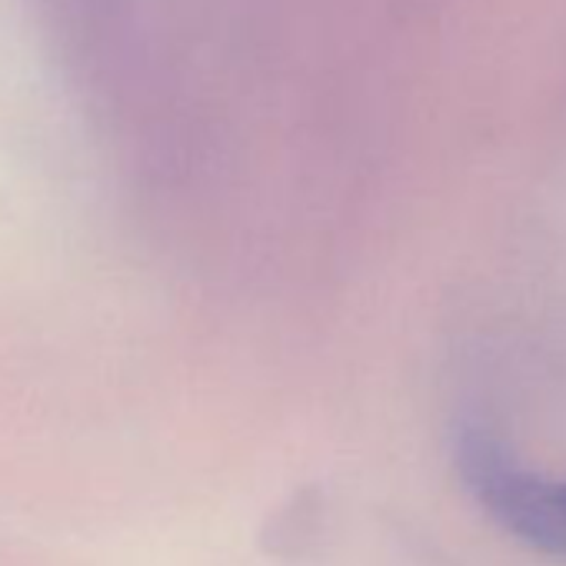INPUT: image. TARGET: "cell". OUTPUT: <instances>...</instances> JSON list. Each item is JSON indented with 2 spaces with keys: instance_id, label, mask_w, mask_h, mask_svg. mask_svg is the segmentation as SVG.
<instances>
[{
  "instance_id": "6da1fadb",
  "label": "cell",
  "mask_w": 566,
  "mask_h": 566,
  "mask_svg": "<svg viewBox=\"0 0 566 566\" xmlns=\"http://www.w3.org/2000/svg\"><path fill=\"white\" fill-rule=\"evenodd\" d=\"M457 467L476 503L536 553L566 559V483L523 470L503 443L483 430H467Z\"/></svg>"
}]
</instances>
